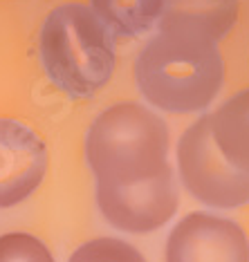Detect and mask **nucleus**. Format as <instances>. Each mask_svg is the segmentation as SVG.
<instances>
[{
	"label": "nucleus",
	"mask_w": 249,
	"mask_h": 262,
	"mask_svg": "<svg viewBox=\"0 0 249 262\" xmlns=\"http://www.w3.org/2000/svg\"><path fill=\"white\" fill-rule=\"evenodd\" d=\"M0 262H54L50 249L29 233L0 235Z\"/></svg>",
	"instance_id": "12"
},
{
	"label": "nucleus",
	"mask_w": 249,
	"mask_h": 262,
	"mask_svg": "<svg viewBox=\"0 0 249 262\" xmlns=\"http://www.w3.org/2000/svg\"><path fill=\"white\" fill-rule=\"evenodd\" d=\"M40 58L56 88L70 97H92L115 72V40L86 5H61L40 29Z\"/></svg>",
	"instance_id": "3"
},
{
	"label": "nucleus",
	"mask_w": 249,
	"mask_h": 262,
	"mask_svg": "<svg viewBox=\"0 0 249 262\" xmlns=\"http://www.w3.org/2000/svg\"><path fill=\"white\" fill-rule=\"evenodd\" d=\"M182 184L198 202L213 208L249 204V175L236 170L220 155L211 135L209 115L184 130L177 144Z\"/></svg>",
	"instance_id": "4"
},
{
	"label": "nucleus",
	"mask_w": 249,
	"mask_h": 262,
	"mask_svg": "<svg viewBox=\"0 0 249 262\" xmlns=\"http://www.w3.org/2000/svg\"><path fill=\"white\" fill-rule=\"evenodd\" d=\"M166 262H249V240L234 220L195 211L169 233Z\"/></svg>",
	"instance_id": "5"
},
{
	"label": "nucleus",
	"mask_w": 249,
	"mask_h": 262,
	"mask_svg": "<svg viewBox=\"0 0 249 262\" xmlns=\"http://www.w3.org/2000/svg\"><path fill=\"white\" fill-rule=\"evenodd\" d=\"M238 0H164L159 32H182L218 43L234 27Z\"/></svg>",
	"instance_id": "8"
},
{
	"label": "nucleus",
	"mask_w": 249,
	"mask_h": 262,
	"mask_svg": "<svg viewBox=\"0 0 249 262\" xmlns=\"http://www.w3.org/2000/svg\"><path fill=\"white\" fill-rule=\"evenodd\" d=\"M135 81L153 108L191 115L209 108L224 81L213 40L182 32H157L135 61Z\"/></svg>",
	"instance_id": "1"
},
{
	"label": "nucleus",
	"mask_w": 249,
	"mask_h": 262,
	"mask_svg": "<svg viewBox=\"0 0 249 262\" xmlns=\"http://www.w3.org/2000/svg\"><path fill=\"white\" fill-rule=\"evenodd\" d=\"M209 119L220 155L236 170L249 175V90L227 99Z\"/></svg>",
	"instance_id": "9"
},
{
	"label": "nucleus",
	"mask_w": 249,
	"mask_h": 262,
	"mask_svg": "<svg viewBox=\"0 0 249 262\" xmlns=\"http://www.w3.org/2000/svg\"><path fill=\"white\" fill-rule=\"evenodd\" d=\"M97 204L106 222L126 233H151L175 215L180 198L173 172L135 188H97Z\"/></svg>",
	"instance_id": "6"
},
{
	"label": "nucleus",
	"mask_w": 249,
	"mask_h": 262,
	"mask_svg": "<svg viewBox=\"0 0 249 262\" xmlns=\"http://www.w3.org/2000/svg\"><path fill=\"white\" fill-rule=\"evenodd\" d=\"M97 18L117 36H139L159 25L164 0H90Z\"/></svg>",
	"instance_id": "10"
},
{
	"label": "nucleus",
	"mask_w": 249,
	"mask_h": 262,
	"mask_svg": "<svg viewBox=\"0 0 249 262\" xmlns=\"http://www.w3.org/2000/svg\"><path fill=\"white\" fill-rule=\"evenodd\" d=\"M43 139L14 119H0V208L16 206L34 193L45 177Z\"/></svg>",
	"instance_id": "7"
},
{
	"label": "nucleus",
	"mask_w": 249,
	"mask_h": 262,
	"mask_svg": "<svg viewBox=\"0 0 249 262\" xmlns=\"http://www.w3.org/2000/svg\"><path fill=\"white\" fill-rule=\"evenodd\" d=\"M70 262H146L133 244L119 237H97L72 253Z\"/></svg>",
	"instance_id": "11"
},
{
	"label": "nucleus",
	"mask_w": 249,
	"mask_h": 262,
	"mask_svg": "<svg viewBox=\"0 0 249 262\" xmlns=\"http://www.w3.org/2000/svg\"><path fill=\"white\" fill-rule=\"evenodd\" d=\"M88 164L97 188H135L169 175V130L139 103H117L88 130Z\"/></svg>",
	"instance_id": "2"
}]
</instances>
